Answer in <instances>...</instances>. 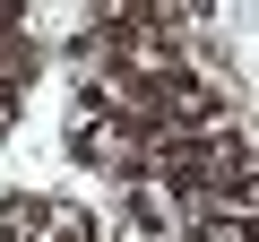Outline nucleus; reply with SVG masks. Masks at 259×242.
Segmentation results:
<instances>
[{"label":"nucleus","instance_id":"f257e3e1","mask_svg":"<svg viewBox=\"0 0 259 242\" xmlns=\"http://www.w3.org/2000/svg\"><path fill=\"white\" fill-rule=\"evenodd\" d=\"M207 182H216L207 139H164V147H156V190H164L173 208H207Z\"/></svg>","mask_w":259,"mask_h":242},{"label":"nucleus","instance_id":"39448f33","mask_svg":"<svg viewBox=\"0 0 259 242\" xmlns=\"http://www.w3.org/2000/svg\"><path fill=\"white\" fill-rule=\"evenodd\" d=\"M121 225H130V233H147V242H164V233L182 225V208L147 182V190H121Z\"/></svg>","mask_w":259,"mask_h":242},{"label":"nucleus","instance_id":"20e7f679","mask_svg":"<svg viewBox=\"0 0 259 242\" xmlns=\"http://www.w3.org/2000/svg\"><path fill=\"white\" fill-rule=\"evenodd\" d=\"M173 233L182 242H259V216H242V208H182Z\"/></svg>","mask_w":259,"mask_h":242},{"label":"nucleus","instance_id":"7ed1b4c3","mask_svg":"<svg viewBox=\"0 0 259 242\" xmlns=\"http://www.w3.org/2000/svg\"><path fill=\"white\" fill-rule=\"evenodd\" d=\"M44 78V35H0V104H26V87Z\"/></svg>","mask_w":259,"mask_h":242},{"label":"nucleus","instance_id":"0eeeda50","mask_svg":"<svg viewBox=\"0 0 259 242\" xmlns=\"http://www.w3.org/2000/svg\"><path fill=\"white\" fill-rule=\"evenodd\" d=\"M44 242H104V208H87V199H61Z\"/></svg>","mask_w":259,"mask_h":242},{"label":"nucleus","instance_id":"423d86ee","mask_svg":"<svg viewBox=\"0 0 259 242\" xmlns=\"http://www.w3.org/2000/svg\"><path fill=\"white\" fill-rule=\"evenodd\" d=\"M112 112H121V104H112V87H104V78H69V112H61V121H78V130H104Z\"/></svg>","mask_w":259,"mask_h":242},{"label":"nucleus","instance_id":"f03ea898","mask_svg":"<svg viewBox=\"0 0 259 242\" xmlns=\"http://www.w3.org/2000/svg\"><path fill=\"white\" fill-rule=\"evenodd\" d=\"M52 208H61V199H52V190H26V182L0 190V242H44V233H52Z\"/></svg>","mask_w":259,"mask_h":242},{"label":"nucleus","instance_id":"6e6552de","mask_svg":"<svg viewBox=\"0 0 259 242\" xmlns=\"http://www.w3.org/2000/svg\"><path fill=\"white\" fill-rule=\"evenodd\" d=\"M18 112H26V104H0V147H9V130H18Z\"/></svg>","mask_w":259,"mask_h":242}]
</instances>
